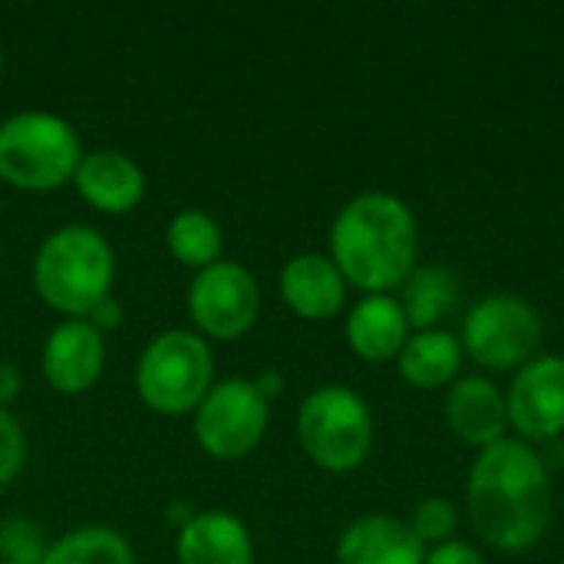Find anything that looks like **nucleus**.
<instances>
[{"mask_svg":"<svg viewBox=\"0 0 564 564\" xmlns=\"http://www.w3.org/2000/svg\"><path fill=\"white\" fill-rule=\"evenodd\" d=\"M469 519L479 539L506 555L529 552L552 522L549 466L522 440H499L479 449L469 486Z\"/></svg>","mask_w":564,"mask_h":564,"instance_id":"obj_1","label":"nucleus"},{"mask_svg":"<svg viewBox=\"0 0 564 564\" xmlns=\"http://www.w3.org/2000/svg\"><path fill=\"white\" fill-rule=\"evenodd\" d=\"M330 261L364 294H390L416 268L420 228L413 208L390 192L354 195L330 221Z\"/></svg>","mask_w":564,"mask_h":564,"instance_id":"obj_2","label":"nucleus"},{"mask_svg":"<svg viewBox=\"0 0 564 564\" xmlns=\"http://www.w3.org/2000/svg\"><path fill=\"white\" fill-rule=\"evenodd\" d=\"M116 251L93 225H63L50 231L33 254V291L63 321L89 317L112 294Z\"/></svg>","mask_w":564,"mask_h":564,"instance_id":"obj_3","label":"nucleus"},{"mask_svg":"<svg viewBox=\"0 0 564 564\" xmlns=\"http://www.w3.org/2000/svg\"><path fill=\"white\" fill-rule=\"evenodd\" d=\"M83 159L79 132L46 109H23L0 119V182L17 192H56L73 185Z\"/></svg>","mask_w":564,"mask_h":564,"instance_id":"obj_4","label":"nucleus"},{"mask_svg":"<svg viewBox=\"0 0 564 564\" xmlns=\"http://www.w3.org/2000/svg\"><path fill=\"white\" fill-rule=\"evenodd\" d=\"M135 393L159 416H185L215 387V354L195 330L155 334L135 364Z\"/></svg>","mask_w":564,"mask_h":564,"instance_id":"obj_5","label":"nucleus"},{"mask_svg":"<svg viewBox=\"0 0 564 564\" xmlns=\"http://www.w3.org/2000/svg\"><path fill=\"white\" fill-rule=\"evenodd\" d=\"M297 443L314 466L327 473H354L370 456L373 413L350 387H317L297 406Z\"/></svg>","mask_w":564,"mask_h":564,"instance_id":"obj_6","label":"nucleus"},{"mask_svg":"<svg viewBox=\"0 0 564 564\" xmlns=\"http://www.w3.org/2000/svg\"><path fill=\"white\" fill-rule=\"evenodd\" d=\"M545 337L542 314L519 294H489L463 317V354L489 370H519L539 357Z\"/></svg>","mask_w":564,"mask_h":564,"instance_id":"obj_7","label":"nucleus"},{"mask_svg":"<svg viewBox=\"0 0 564 564\" xmlns=\"http://www.w3.org/2000/svg\"><path fill=\"white\" fill-rule=\"evenodd\" d=\"M271 423V403L258 393L254 380L228 377L215 380L205 400L192 413V433L205 456L235 463L251 456Z\"/></svg>","mask_w":564,"mask_h":564,"instance_id":"obj_8","label":"nucleus"},{"mask_svg":"<svg viewBox=\"0 0 564 564\" xmlns=\"http://www.w3.org/2000/svg\"><path fill=\"white\" fill-rule=\"evenodd\" d=\"M195 334L205 340H238L261 314V288L241 261H215L195 271L185 297Z\"/></svg>","mask_w":564,"mask_h":564,"instance_id":"obj_9","label":"nucleus"},{"mask_svg":"<svg viewBox=\"0 0 564 564\" xmlns=\"http://www.w3.org/2000/svg\"><path fill=\"white\" fill-rule=\"evenodd\" d=\"M509 426L522 443H555L564 433V357L542 354L516 370L506 393Z\"/></svg>","mask_w":564,"mask_h":564,"instance_id":"obj_10","label":"nucleus"},{"mask_svg":"<svg viewBox=\"0 0 564 564\" xmlns=\"http://www.w3.org/2000/svg\"><path fill=\"white\" fill-rule=\"evenodd\" d=\"M106 370V337L89 321H59L43 340L40 373L59 397L89 393Z\"/></svg>","mask_w":564,"mask_h":564,"instance_id":"obj_11","label":"nucleus"},{"mask_svg":"<svg viewBox=\"0 0 564 564\" xmlns=\"http://www.w3.org/2000/svg\"><path fill=\"white\" fill-rule=\"evenodd\" d=\"M73 188L89 208L102 215H126L145 198V172L132 155L119 149H93L83 152Z\"/></svg>","mask_w":564,"mask_h":564,"instance_id":"obj_12","label":"nucleus"},{"mask_svg":"<svg viewBox=\"0 0 564 564\" xmlns=\"http://www.w3.org/2000/svg\"><path fill=\"white\" fill-rule=\"evenodd\" d=\"M347 281L340 268L330 261V254L321 251H301L284 261L278 274L281 301L304 321H330L344 311L347 301Z\"/></svg>","mask_w":564,"mask_h":564,"instance_id":"obj_13","label":"nucleus"},{"mask_svg":"<svg viewBox=\"0 0 564 564\" xmlns=\"http://www.w3.org/2000/svg\"><path fill=\"white\" fill-rule=\"evenodd\" d=\"M175 564H254V539L235 512H195L175 532Z\"/></svg>","mask_w":564,"mask_h":564,"instance_id":"obj_14","label":"nucleus"},{"mask_svg":"<svg viewBox=\"0 0 564 564\" xmlns=\"http://www.w3.org/2000/svg\"><path fill=\"white\" fill-rule=\"evenodd\" d=\"M446 423L466 446L486 449L506 440V393L486 377H463L446 393Z\"/></svg>","mask_w":564,"mask_h":564,"instance_id":"obj_15","label":"nucleus"},{"mask_svg":"<svg viewBox=\"0 0 564 564\" xmlns=\"http://www.w3.org/2000/svg\"><path fill=\"white\" fill-rule=\"evenodd\" d=\"M426 545L397 516H364L337 539V564H423Z\"/></svg>","mask_w":564,"mask_h":564,"instance_id":"obj_16","label":"nucleus"},{"mask_svg":"<svg viewBox=\"0 0 564 564\" xmlns=\"http://www.w3.org/2000/svg\"><path fill=\"white\" fill-rule=\"evenodd\" d=\"M344 337H347V347L367 364L397 360L403 344L410 340V321H406V314L400 307V297H393V294H364L347 311Z\"/></svg>","mask_w":564,"mask_h":564,"instance_id":"obj_17","label":"nucleus"},{"mask_svg":"<svg viewBox=\"0 0 564 564\" xmlns=\"http://www.w3.org/2000/svg\"><path fill=\"white\" fill-rule=\"evenodd\" d=\"M459 364H463V344L446 327L410 334V340L397 357L400 377L416 390H440L446 383H456Z\"/></svg>","mask_w":564,"mask_h":564,"instance_id":"obj_18","label":"nucleus"},{"mask_svg":"<svg viewBox=\"0 0 564 564\" xmlns=\"http://www.w3.org/2000/svg\"><path fill=\"white\" fill-rule=\"evenodd\" d=\"M400 291V307L410 321V330H436L456 314L463 297L459 278L446 264H416Z\"/></svg>","mask_w":564,"mask_h":564,"instance_id":"obj_19","label":"nucleus"},{"mask_svg":"<svg viewBox=\"0 0 564 564\" xmlns=\"http://www.w3.org/2000/svg\"><path fill=\"white\" fill-rule=\"evenodd\" d=\"M165 248L178 264L202 271V268L221 261L225 235H221V225L208 212L182 208L165 225Z\"/></svg>","mask_w":564,"mask_h":564,"instance_id":"obj_20","label":"nucleus"},{"mask_svg":"<svg viewBox=\"0 0 564 564\" xmlns=\"http://www.w3.org/2000/svg\"><path fill=\"white\" fill-rule=\"evenodd\" d=\"M43 564H135V552L112 525H79L46 549Z\"/></svg>","mask_w":564,"mask_h":564,"instance_id":"obj_21","label":"nucleus"},{"mask_svg":"<svg viewBox=\"0 0 564 564\" xmlns=\"http://www.w3.org/2000/svg\"><path fill=\"white\" fill-rule=\"evenodd\" d=\"M50 542L43 539L40 525L30 519H3L0 522V562L10 564H43Z\"/></svg>","mask_w":564,"mask_h":564,"instance_id":"obj_22","label":"nucleus"},{"mask_svg":"<svg viewBox=\"0 0 564 564\" xmlns=\"http://www.w3.org/2000/svg\"><path fill=\"white\" fill-rule=\"evenodd\" d=\"M456 522H459L456 506H453L449 499H443V496H433V499H423V502L416 506L410 529L416 532V539H420L426 549H433V545H443V542L453 539Z\"/></svg>","mask_w":564,"mask_h":564,"instance_id":"obj_23","label":"nucleus"},{"mask_svg":"<svg viewBox=\"0 0 564 564\" xmlns=\"http://www.w3.org/2000/svg\"><path fill=\"white\" fill-rule=\"evenodd\" d=\"M23 463H26V433L20 420L7 406H0V489L20 476Z\"/></svg>","mask_w":564,"mask_h":564,"instance_id":"obj_24","label":"nucleus"},{"mask_svg":"<svg viewBox=\"0 0 564 564\" xmlns=\"http://www.w3.org/2000/svg\"><path fill=\"white\" fill-rule=\"evenodd\" d=\"M423 564H489V562H486V555H482L476 545L459 542V539H449V542H443V545L426 549V558H423Z\"/></svg>","mask_w":564,"mask_h":564,"instance_id":"obj_25","label":"nucleus"},{"mask_svg":"<svg viewBox=\"0 0 564 564\" xmlns=\"http://www.w3.org/2000/svg\"><path fill=\"white\" fill-rule=\"evenodd\" d=\"M83 321H89L102 337L109 334V330H116L119 324H122V304L109 294L106 301H99L93 311H89V317H83Z\"/></svg>","mask_w":564,"mask_h":564,"instance_id":"obj_26","label":"nucleus"},{"mask_svg":"<svg viewBox=\"0 0 564 564\" xmlns=\"http://www.w3.org/2000/svg\"><path fill=\"white\" fill-rule=\"evenodd\" d=\"M20 390H23V373H20V367L10 364V360H0V406L10 410V403L20 397Z\"/></svg>","mask_w":564,"mask_h":564,"instance_id":"obj_27","label":"nucleus"},{"mask_svg":"<svg viewBox=\"0 0 564 564\" xmlns=\"http://www.w3.org/2000/svg\"><path fill=\"white\" fill-rule=\"evenodd\" d=\"M254 387H258V393L271 403V400H278L281 397V390H284V380H281V373H274V370H264L261 377H254Z\"/></svg>","mask_w":564,"mask_h":564,"instance_id":"obj_28","label":"nucleus"},{"mask_svg":"<svg viewBox=\"0 0 564 564\" xmlns=\"http://www.w3.org/2000/svg\"><path fill=\"white\" fill-rule=\"evenodd\" d=\"M192 516H195V512H192V509H188L185 502H172V506H169V519H172L175 532H178V529H182V525H185V522H188Z\"/></svg>","mask_w":564,"mask_h":564,"instance_id":"obj_29","label":"nucleus"},{"mask_svg":"<svg viewBox=\"0 0 564 564\" xmlns=\"http://www.w3.org/2000/svg\"><path fill=\"white\" fill-rule=\"evenodd\" d=\"M0 73H3V40H0Z\"/></svg>","mask_w":564,"mask_h":564,"instance_id":"obj_30","label":"nucleus"},{"mask_svg":"<svg viewBox=\"0 0 564 564\" xmlns=\"http://www.w3.org/2000/svg\"><path fill=\"white\" fill-rule=\"evenodd\" d=\"M0 564H10V562H0Z\"/></svg>","mask_w":564,"mask_h":564,"instance_id":"obj_31","label":"nucleus"},{"mask_svg":"<svg viewBox=\"0 0 564 564\" xmlns=\"http://www.w3.org/2000/svg\"><path fill=\"white\" fill-rule=\"evenodd\" d=\"M562 564H564V562H562Z\"/></svg>","mask_w":564,"mask_h":564,"instance_id":"obj_32","label":"nucleus"}]
</instances>
